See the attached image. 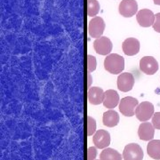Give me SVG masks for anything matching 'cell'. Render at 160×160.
Instances as JSON below:
<instances>
[{"instance_id": "30bf717a", "label": "cell", "mask_w": 160, "mask_h": 160, "mask_svg": "<svg viewBox=\"0 0 160 160\" xmlns=\"http://www.w3.org/2000/svg\"><path fill=\"white\" fill-rule=\"evenodd\" d=\"M134 86V77L132 73H121L118 78V88L121 92H129Z\"/></svg>"}, {"instance_id": "8fae6325", "label": "cell", "mask_w": 160, "mask_h": 160, "mask_svg": "<svg viewBox=\"0 0 160 160\" xmlns=\"http://www.w3.org/2000/svg\"><path fill=\"white\" fill-rule=\"evenodd\" d=\"M92 141L97 149H106L110 144V134L108 131L100 129L93 134Z\"/></svg>"}, {"instance_id": "7402d4cb", "label": "cell", "mask_w": 160, "mask_h": 160, "mask_svg": "<svg viewBox=\"0 0 160 160\" xmlns=\"http://www.w3.org/2000/svg\"><path fill=\"white\" fill-rule=\"evenodd\" d=\"M97 156V148L90 147L87 149V160H95Z\"/></svg>"}, {"instance_id": "ffe728a7", "label": "cell", "mask_w": 160, "mask_h": 160, "mask_svg": "<svg viewBox=\"0 0 160 160\" xmlns=\"http://www.w3.org/2000/svg\"><path fill=\"white\" fill-rule=\"evenodd\" d=\"M96 132V121L93 118L88 117L87 118V135L92 136Z\"/></svg>"}, {"instance_id": "9c48e42d", "label": "cell", "mask_w": 160, "mask_h": 160, "mask_svg": "<svg viewBox=\"0 0 160 160\" xmlns=\"http://www.w3.org/2000/svg\"><path fill=\"white\" fill-rule=\"evenodd\" d=\"M136 20L141 27L149 28L155 22V14L149 9H142L136 13Z\"/></svg>"}, {"instance_id": "2e32d148", "label": "cell", "mask_w": 160, "mask_h": 160, "mask_svg": "<svg viewBox=\"0 0 160 160\" xmlns=\"http://www.w3.org/2000/svg\"><path fill=\"white\" fill-rule=\"evenodd\" d=\"M103 125L107 127H114L117 126L119 123V116L118 113L115 110L109 109L108 111L103 113L102 118Z\"/></svg>"}, {"instance_id": "277c9868", "label": "cell", "mask_w": 160, "mask_h": 160, "mask_svg": "<svg viewBox=\"0 0 160 160\" xmlns=\"http://www.w3.org/2000/svg\"><path fill=\"white\" fill-rule=\"evenodd\" d=\"M122 156L124 160H142L144 154L142 147L139 144L130 143L125 147Z\"/></svg>"}, {"instance_id": "9a60e30c", "label": "cell", "mask_w": 160, "mask_h": 160, "mask_svg": "<svg viewBox=\"0 0 160 160\" xmlns=\"http://www.w3.org/2000/svg\"><path fill=\"white\" fill-rule=\"evenodd\" d=\"M87 98L89 102L93 105H99L101 103H103L104 99V92L102 88L94 86L88 89L87 92Z\"/></svg>"}, {"instance_id": "cb8c5ba5", "label": "cell", "mask_w": 160, "mask_h": 160, "mask_svg": "<svg viewBox=\"0 0 160 160\" xmlns=\"http://www.w3.org/2000/svg\"><path fill=\"white\" fill-rule=\"evenodd\" d=\"M153 29L155 31L160 33V12L155 14V22L153 24Z\"/></svg>"}, {"instance_id": "4316f807", "label": "cell", "mask_w": 160, "mask_h": 160, "mask_svg": "<svg viewBox=\"0 0 160 160\" xmlns=\"http://www.w3.org/2000/svg\"><path fill=\"white\" fill-rule=\"evenodd\" d=\"M95 160H99V159H95ZM100 160H101V159H100Z\"/></svg>"}, {"instance_id": "5bb4252c", "label": "cell", "mask_w": 160, "mask_h": 160, "mask_svg": "<svg viewBox=\"0 0 160 160\" xmlns=\"http://www.w3.org/2000/svg\"><path fill=\"white\" fill-rule=\"evenodd\" d=\"M120 102L119 101V95L117 92V91L109 89L104 92V99H103V105L105 108L107 109H114L116 108L118 103Z\"/></svg>"}, {"instance_id": "e0dca14e", "label": "cell", "mask_w": 160, "mask_h": 160, "mask_svg": "<svg viewBox=\"0 0 160 160\" xmlns=\"http://www.w3.org/2000/svg\"><path fill=\"white\" fill-rule=\"evenodd\" d=\"M147 153L151 158L160 160V140H152L148 143Z\"/></svg>"}, {"instance_id": "52a82bcc", "label": "cell", "mask_w": 160, "mask_h": 160, "mask_svg": "<svg viewBox=\"0 0 160 160\" xmlns=\"http://www.w3.org/2000/svg\"><path fill=\"white\" fill-rule=\"evenodd\" d=\"M112 42L107 37H101L96 38L93 42V48L98 54L101 55H109L112 51Z\"/></svg>"}, {"instance_id": "603a6c76", "label": "cell", "mask_w": 160, "mask_h": 160, "mask_svg": "<svg viewBox=\"0 0 160 160\" xmlns=\"http://www.w3.org/2000/svg\"><path fill=\"white\" fill-rule=\"evenodd\" d=\"M152 125L155 129L160 130V112H157L152 117Z\"/></svg>"}, {"instance_id": "6da1fadb", "label": "cell", "mask_w": 160, "mask_h": 160, "mask_svg": "<svg viewBox=\"0 0 160 160\" xmlns=\"http://www.w3.org/2000/svg\"><path fill=\"white\" fill-rule=\"evenodd\" d=\"M104 68L111 74H120L125 69V59L118 53H110L104 60Z\"/></svg>"}, {"instance_id": "7c38bea8", "label": "cell", "mask_w": 160, "mask_h": 160, "mask_svg": "<svg viewBox=\"0 0 160 160\" xmlns=\"http://www.w3.org/2000/svg\"><path fill=\"white\" fill-rule=\"evenodd\" d=\"M155 134V127L152 123L143 122L138 128V136L142 141L150 142L153 140Z\"/></svg>"}, {"instance_id": "ba28073f", "label": "cell", "mask_w": 160, "mask_h": 160, "mask_svg": "<svg viewBox=\"0 0 160 160\" xmlns=\"http://www.w3.org/2000/svg\"><path fill=\"white\" fill-rule=\"evenodd\" d=\"M119 13L126 18H130L138 12V4L135 0H123L118 7Z\"/></svg>"}, {"instance_id": "ac0fdd59", "label": "cell", "mask_w": 160, "mask_h": 160, "mask_svg": "<svg viewBox=\"0 0 160 160\" xmlns=\"http://www.w3.org/2000/svg\"><path fill=\"white\" fill-rule=\"evenodd\" d=\"M101 160H122L123 156H121L118 150L111 148H106L102 151L100 155Z\"/></svg>"}, {"instance_id": "5b68a950", "label": "cell", "mask_w": 160, "mask_h": 160, "mask_svg": "<svg viewBox=\"0 0 160 160\" xmlns=\"http://www.w3.org/2000/svg\"><path fill=\"white\" fill-rule=\"evenodd\" d=\"M158 69V62L152 56H144L140 61V70L144 74L154 75Z\"/></svg>"}, {"instance_id": "484cf974", "label": "cell", "mask_w": 160, "mask_h": 160, "mask_svg": "<svg viewBox=\"0 0 160 160\" xmlns=\"http://www.w3.org/2000/svg\"><path fill=\"white\" fill-rule=\"evenodd\" d=\"M155 5H158V6H160V0H153Z\"/></svg>"}, {"instance_id": "4fadbf2b", "label": "cell", "mask_w": 160, "mask_h": 160, "mask_svg": "<svg viewBox=\"0 0 160 160\" xmlns=\"http://www.w3.org/2000/svg\"><path fill=\"white\" fill-rule=\"evenodd\" d=\"M122 49L126 55L133 56L140 51V41L134 38H129L123 42Z\"/></svg>"}, {"instance_id": "44dd1931", "label": "cell", "mask_w": 160, "mask_h": 160, "mask_svg": "<svg viewBox=\"0 0 160 160\" xmlns=\"http://www.w3.org/2000/svg\"><path fill=\"white\" fill-rule=\"evenodd\" d=\"M96 58L92 55H87V69H88V72H92V71H94L96 69Z\"/></svg>"}, {"instance_id": "d6986e66", "label": "cell", "mask_w": 160, "mask_h": 160, "mask_svg": "<svg viewBox=\"0 0 160 160\" xmlns=\"http://www.w3.org/2000/svg\"><path fill=\"white\" fill-rule=\"evenodd\" d=\"M100 12V4L97 0H87V14L92 17L96 16Z\"/></svg>"}, {"instance_id": "3957f363", "label": "cell", "mask_w": 160, "mask_h": 160, "mask_svg": "<svg viewBox=\"0 0 160 160\" xmlns=\"http://www.w3.org/2000/svg\"><path fill=\"white\" fill-rule=\"evenodd\" d=\"M154 114V105L149 102H142L140 103L135 110V116L141 122H147Z\"/></svg>"}, {"instance_id": "7a4b0ae2", "label": "cell", "mask_w": 160, "mask_h": 160, "mask_svg": "<svg viewBox=\"0 0 160 160\" xmlns=\"http://www.w3.org/2000/svg\"><path fill=\"white\" fill-rule=\"evenodd\" d=\"M139 105V102L137 99L132 96L121 99L119 102V110L121 114L126 117H132L135 115V110Z\"/></svg>"}, {"instance_id": "d4e9b609", "label": "cell", "mask_w": 160, "mask_h": 160, "mask_svg": "<svg viewBox=\"0 0 160 160\" xmlns=\"http://www.w3.org/2000/svg\"><path fill=\"white\" fill-rule=\"evenodd\" d=\"M87 79H88V84H87V86H88V88H91L92 78V76L91 74H90V72H88V74H87Z\"/></svg>"}, {"instance_id": "8992f818", "label": "cell", "mask_w": 160, "mask_h": 160, "mask_svg": "<svg viewBox=\"0 0 160 160\" xmlns=\"http://www.w3.org/2000/svg\"><path fill=\"white\" fill-rule=\"evenodd\" d=\"M105 29V22L102 17H94L88 23V34L92 38H99Z\"/></svg>"}]
</instances>
